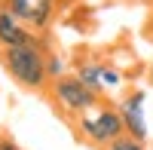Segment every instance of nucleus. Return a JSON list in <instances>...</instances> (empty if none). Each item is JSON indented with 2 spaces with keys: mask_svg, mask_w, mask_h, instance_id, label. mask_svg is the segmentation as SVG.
I'll use <instances>...</instances> for the list:
<instances>
[{
  "mask_svg": "<svg viewBox=\"0 0 153 150\" xmlns=\"http://www.w3.org/2000/svg\"><path fill=\"white\" fill-rule=\"evenodd\" d=\"M101 86H104V89H120V86H123V74L117 68L104 65V68H101Z\"/></svg>",
  "mask_w": 153,
  "mask_h": 150,
  "instance_id": "6e6552de",
  "label": "nucleus"
},
{
  "mask_svg": "<svg viewBox=\"0 0 153 150\" xmlns=\"http://www.w3.org/2000/svg\"><path fill=\"white\" fill-rule=\"evenodd\" d=\"M101 61H83V65H76V77H80L89 89L95 92H104V86H101Z\"/></svg>",
  "mask_w": 153,
  "mask_h": 150,
  "instance_id": "0eeeda50",
  "label": "nucleus"
},
{
  "mask_svg": "<svg viewBox=\"0 0 153 150\" xmlns=\"http://www.w3.org/2000/svg\"><path fill=\"white\" fill-rule=\"evenodd\" d=\"M46 71H49V80L65 77V58L55 55V52H46Z\"/></svg>",
  "mask_w": 153,
  "mask_h": 150,
  "instance_id": "1a4fd4ad",
  "label": "nucleus"
},
{
  "mask_svg": "<svg viewBox=\"0 0 153 150\" xmlns=\"http://www.w3.org/2000/svg\"><path fill=\"white\" fill-rule=\"evenodd\" d=\"M46 43H22L0 49V65L3 71L28 92H46L49 89V71H46Z\"/></svg>",
  "mask_w": 153,
  "mask_h": 150,
  "instance_id": "f257e3e1",
  "label": "nucleus"
},
{
  "mask_svg": "<svg viewBox=\"0 0 153 150\" xmlns=\"http://www.w3.org/2000/svg\"><path fill=\"white\" fill-rule=\"evenodd\" d=\"M0 150H22V144L16 138H9V135H0Z\"/></svg>",
  "mask_w": 153,
  "mask_h": 150,
  "instance_id": "9b49d317",
  "label": "nucleus"
},
{
  "mask_svg": "<svg viewBox=\"0 0 153 150\" xmlns=\"http://www.w3.org/2000/svg\"><path fill=\"white\" fill-rule=\"evenodd\" d=\"M147 77H150V83H153V61H150V71H147Z\"/></svg>",
  "mask_w": 153,
  "mask_h": 150,
  "instance_id": "f8f14e48",
  "label": "nucleus"
},
{
  "mask_svg": "<svg viewBox=\"0 0 153 150\" xmlns=\"http://www.w3.org/2000/svg\"><path fill=\"white\" fill-rule=\"evenodd\" d=\"M46 95L52 98V104L71 120H76L80 114H86V110L101 104V92L89 89L76 74H65V77H58V80H49Z\"/></svg>",
  "mask_w": 153,
  "mask_h": 150,
  "instance_id": "f03ea898",
  "label": "nucleus"
},
{
  "mask_svg": "<svg viewBox=\"0 0 153 150\" xmlns=\"http://www.w3.org/2000/svg\"><path fill=\"white\" fill-rule=\"evenodd\" d=\"M107 150H144V141H138V138H132V135H120L117 141H113Z\"/></svg>",
  "mask_w": 153,
  "mask_h": 150,
  "instance_id": "9d476101",
  "label": "nucleus"
},
{
  "mask_svg": "<svg viewBox=\"0 0 153 150\" xmlns=\"http://www.w3.org/2000/svg\"><path fill=\"white\" fill-rule=\"evenodd\" d=\"M12 16H19L31 31L37 34H46L52 28V22L58 16V6L61 0H0Z\"/></svg>",
  "mask_w": 153,
  "mask_h": 150,
  "instance_id": "20e7f679",
  "label": "nucleus"
},
{
  "mask_svg": "<svg viewBox=\"0 0 153 150\" xmlns=\"http://www.w3.org/2000/svg\"><path fill=\"white\" fill-rule=\"evenodd\" d=\"M144 104H147V92L144 89H132L129 95H123V101L117 104L126 135H132L138 141H147V117H144Z\"/></svg>",
  "mask_w": 153,
  "mask_h": 150,
  "instance_id": "39448f33",
  "label": "nucleus"
},
{
  "mask_svg": "<svg viewBox=\"0 0 153 150\" xmlns=\"http://www.w3.org/2000/svg\"><path fill=\"white\" fill-rule=\"evenodd\" d=\"M74 123H76V129H80V135L89 144H95V147H110L120 135H126L120 110L113 104H104V101L98 107H92V110H86V114H80Z\"/></svg>",
  "mask_w": 153,
  "mask_h": 150,
  "instance_id": "7ed1b4c3",
  "label": "nucleus"
},
{
  "mask_svg": "<svg viewBox=\"0 0 153 150\" xmlns=\"http://www.w3.org/2000/svg\"><path fill=\"white\" fill-rule=\"evenodd\" d=\"M150 150H153V147H150Z\"/></svg>",
  "mask_w": 153,
  "mask_h": 150,
  "instance_id": "ddd939ff",
  "label": "nucleus"
},
{
  "mask_svg": "<svg viewBox=\"0 0 153 150\" xmlns=\"http://www.w3.org/2000/svg\"><path fill=\"white\" fill-rule=\"evenodd\" d=\"M22 43H37V46H43L46 40H43L37 31H31L19 16H12V12L0 3V49H6V46H22Z\"/></svg>",
  "mask_w": 153,
  "mask_h": 150,
  "instance_id": "423d86ee",
  "label": "nucleus"
}]
</instances>
